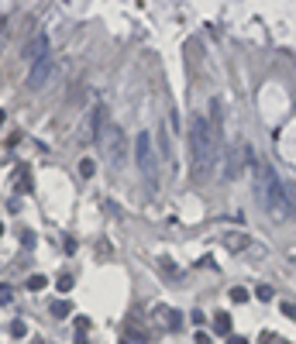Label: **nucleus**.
<instances>
[{
	"label": "nucleus",
	"mask_w": 296,
	"mask_h": 344,
	"mask_svg": "<svg viewBox=\"0 0 296 344\" xmlns=\"http://www.w3.org/2000/svg\"><path fill=\"white\" fill-rule=\"evenodd\" d=\"M217 148H221V141H217V135H214L207 114L197 110V114L190 117V151H193V176H197V179H203V176L214 169Z\"/></svg>",
	"instance_id": "nucleus-1"
},
{
	"label": "nucleus",
	"mask_w": 296,
	"mask_h": 344,
	"mask_svg": "<svg viewBox=\"0 0 296 344\" xmlns=\"http://www.w3.org/2000/svg\"><path fill=\"white\" fill-rule=\"evenodd\" d=\"M258 176H262V186H258V200L265 206V213L276 220V224H293L296 220V200L290 193V186H283V179L269 169V165H258Z\"/></svg>",
	"instance_id": "nucleus-2"
},
{
	"label": "nucleus",
	"mask_w": 296,
	"mask_h": 344,
	"mask_svg": "<svg viewBox=\"0 0 296 344\" xmlns=\"http://www.w3.org/2000/svg\"><path fill=\"white\" fill-rule=\"evenodd\" d=\"M97 141H100L103 155L114 162V169H121L124 165V131L117 124H103V131L97 135Z\"/></svg>",
	"instance_id": "nucleus-3"
},
{
	"label": "nucleus",
	"mask_w": 296,
	"mask_h": 344,
	"mask_svg": "<svg viewBox=\"0 0 296 344\" xmlns=\"http://www.w3.org/2000/svg\"><path fill=\"white\" fill-rule=\"evenodd\" d=\"M135 158H138V169L155 183V176H158V158H155V145H151V135H148V131H142V135L135 138Z\"/></svg>",
	"instance_id": "nucleus-4"
},
{
	"label": "nucleus",
	"mask_w": 296,
	"mask_h": 344,
	"mask_svg": "<svg viewBox=\"0 0 296 344\" xmlns=\"http://www.w3.org/2000/svg\"><path fill=\"white\" fill-rule=\"evenodd\" d=\"M55 72H59V66H55V59H52V55L38 59V62L31 66V72H28V90H42V86H49Z\"/></svg>",
	"instance_id": "nucleus-5"
},
{
	"label": "nucleus",
	"mask_w": 296,
	"mask_h": 344,
	"mask_svg": "<svg viewBox=\"0 0 296 344\" xmlns=\"http://www.w3.org/2000/svg\"><path fill=\"white\" fill-rule=\"evenodd\" d=\"M151 313H155V320H162V327H169V331H179V327H183V313L172 310V306H155Z\"/></svg>",
	"instance_id": "nucleus-6"
},
{
	"label": "nucleus",
	"mask_w": 296,
	"mask_h": 344,
	"mask_svg": "<svg viewBox=\"0 0 296 344\" xmlns=\"http://www.w3.org/2000/svg\"><path fill=\"white\" fill-rule=\"evenodd\" d=\"M207 121H210L214 135H217V141H221V138H224V103L217 100V97L210 100V117H207Z\"/></svg>",
	"instance_id": "nucleus-7"
},
{
	"label": "nucleus",
	"mask_w": 296,
	"mask_h": 344,
	"mask_svg": "<svg viewBox=\"0 0 296 344\" xmlns=\"http://www.w3.org/2000/svg\"><path fill=\"white\" fill-rule=\"evenodd\" d=\"M248 241H251V238H248L245 231H227V234H224V248H227V251H245Z\"/></svg>",
	"instance_id": "nucleus-8"
},
{
	"label": "nucleus",
	"mask_w": 296,
	"mask_h": 344,
	"mask_svg": "<svg viewBox=\"0 0 296 344\" xmlns=\"http://www.w3.org/2000/svg\"><path fill=\"white\" fill-rule=\"evenodd\" d=\"M24 55H28V59H35V62H38V59H45V55H49V52H45V38H42V35H38V38H31V42H28V49H24Z\"/></svg>",
	"instance_id": "nucleus-9"
},
{
	"label": "nucleus",
	"mask_w": 296,
	"mask_h": 344,
	"mask_svg": "<svg viewBox=\"0 0 296 344\" xmlns=\"http://www.w3.org/2000/svg\"><path fill=\"white\" fill-rule=\"evenodd\" d=\"M103 124H107V107L97 103V110H93V117H90V131H93V138L103 131Z\"/></svg>",
	"instance_id": "nucleus-10"
},
{
	"label": "nucleus",
	"mask_w": 296,
	"mask_h": 344,
	"mask_svg": "<svg viewBox=\"0 0 296 344\" xmlns=\"http://www.w3.org/2000/svg\"><path fill=\"white\" fill-rule=\"evenodd\" d=\"M158 155L162 158H172V145H169V131L158 128Z\"/></svg>",
	"instance_id": "nucleus-11"
},
{
	"label": "nucleus",
	"mask_w": 296,
	"mask_h": 344,
	"mask_svg": "<svg viewBox=\"0 0 296 344\" xmlns=\"http://www.w3.org/2000/svg\"><path fill=\"white\" fill-rule=\"evenodd\" d=\"M214 331H217V334H227V331H231V317H227V313H214Z\"/></svg>",
	"instance_id": "nucleus-12"
},
{
	"label": "nucleus",
	"mask_w": 296,
	"mask_h": 344,
	"mask_svg": "<svg viewBox=\"0 0 296 344\" xmlns=\"http://www.w3.org/2000/svg\"><path fill=\"white\" fill-rule=\"evenodd\" d=\"M69 313H73V303H69V299H66V303L55 299V303H52V317H69Z\"/></svg>",
	"instance_id": "nucleus-13"
},
{
	"label": "nucleus",
	"mask_w": 296,
	"mask_h": 344,
	"mask_svg": "<svg viewBox=\"0 0 296 344\" xmlns=\"http://www.w3.org/2000/svg\"><path fill=\"white\" fill-rule=\"evenodd\" d=\"M17 190H21V193H28V190H31V176H28V169H24V165L17 169Z\"/></svg>",
	"instance_id": "nucleus-14"
},
{
	"label": "nucleus",
	"mask_w": 296,
	"mask_h": 344,
	"mask_svg": "<svg viewBox=\"0 0 296 344\" xmlns=\"http://www.w3.org/2000/svg\"><path fill=\"white\" fill-rule=\"evenodd\" d=\"M45 286H49V279H45V275H31V279H28V289H31V293H42Z\"/></svg>",
	"instance_id": "nucleus-15"
},
{
	"label": "nucleus",
	"mask_w": 296,
	"mask_h": 344,
	"mask_svg": "<svg viewBox=\"0 0 296 344\" xmlns=\"http://www.w3.org/2000/svg\"><path fill=\"white\" fill-rule=\"evenodd\" d=\"M93 172H97V165H93V158H83V162H79V176H83V179H90Z\"/></svg>",
	"instance_id": "nucleus-16"
},
{
	"label": "nucleus",
	"mask_w": 296,
	"mask_h": 344,
	"mask_svg": "<svg viewBox=\"0 0 296 344\" xmlns=\"http://www.w3.org/2000/svg\"><path fill=\"white\" fill-rule=\"evenodd\" d=\"M227 296H231V303H248V289H241V286H234Z\"/></svg>",
	"instance_id": "nucleus-17"
},
{
	"label": "nucleus",
	"mask_w": 296,
	"mask_h": 344,
	"mask_svg": "<svg viewBox=\"0 0 296 344\" xmlns=\"http://www.w3.org/2000/svg\"><path fill=\"white\" fill-rule=\"evenodd\" d=\"M255 296H258L262 303H269V299H272L276 293H272V286H258V289H255Z\"/></svg>",
	"instance_id": "nucleus-18"
},
{
	"label": "nucleus",
	"mask_w": 296,
	"mask_h": 344,
	"mask_svg": "<svg viewBox=\"0 0 296 344\" xmlns=\"http://www.w3.org/2000/svg\"><path fill=\"white\" fill-rule=\"evenodd\" d=\"M55 286H59V293H69V289H73V275H59Z\"/></svg>",
	"instance_id": "nucleus-19"
},
{
	"label": "nucleus",
	"mask_w": 296,
	"mask_h": 344,
	"mask_svg": "<svg viewBox=\"0 0 296 344\" xmlns=\"http://www.w3.org/2000/svg\"><path fill=\"white\" fill-rule=\"evenodd\" d=\"M10 334H14V338H24V334H28V327H24L21 320H14V324H10Z\"/></svg>",
	"instance_id": "nucleus-20"
},
{
	"label": "nucleus",
	"mask_w": 296,
	"mask_h": 344,
	"mask_svg": "<svg viewBox=\"0 0 296 344\" xmlns=\"http://www.w3.org/2000/svg\"><path fill=\"white\" fill-rule=\"evenodd\" d=\"M262 344H290V341L279 338V334H262Z\"/></svg>",
	"instance_id": "nucleus-21"
},
{
	"label": "nucleus",
	"mask_w": 296,
	"mask_h": 344,
	"mask_svg": "<svg viewBox=\"0 0 296 344\" xmlns=\"http://www.w3.org/2000/svg\"><path fill=\"white\" fill-rule=\"evenodd\" d=\"M7 299H10V286H7V282H0V306H3Z\"/></svg>",
	"instance_id": "nucleus-22"
},
{
	"label": "nucleus",
	"mask_w": 296,
	"mask_h": 344,
	"mask_svg": "<svg viewBox=\"0 0 296 344\" xmlns=\"http://www.w3.org/2000/svg\"><path fill=\"white\" fill-rule=\"evenodd\" d=\"M283 313H286V317H293V320H296V303H283Z\"/></svg>",
	"instance_id": "nucleus-23"
},
{
	"label": "nucleus",
	"mask_w": 296,
	"mask_h": 344,
	"mask_svg": "<svg viewBox=\"0 0 296 344\" xmlns=\"http://www.w3.org/2000/svg\"><path fill=\"white\" fill-rule=\"evenodd\" d=\"M197 344H210V334H203V331H200V334H197Z\"/></svg>",
	"instance_id": "nucleus-24"
},
{
	"label": "nucleus",
	"mask_w": 296,
	"mask_h": 344,
	"mask_svg": "<svg viewBox=\"0 0 296 344\" xmlns=\"http://www.w3.org/2000/svg\"><path fill=\"white\" fill-rule=\"evenodd\" d=\"M227 344H248L245 338H227Z\"/></svg>",
	"instance_id": "nucleus-25"
},
{
	"label": "nucleus",
	"mask_w": 296,
	"mask_h": 344,
	"mask_svg": "<svg viewBox=\"0 0 296 344\" xmlns=\"http://www.w3.org/2000/svg\"><path fill=\"white\" fill-rule=\"evenodd\" d=\"M3 31H7V17H0V38H3Z\"/></svg>",
	"instance_id": "nucleus-26"
},
{
	"label": "nucleus",
	"mask_w": 296,
	"mask_h": 344,
	"mask_svg": "<svg viewBox=\"0 0 296 344\" xmlns=\"http://www.w3.org/2000/svg\"><path fill=\"white\" fill-rule=\"evenodd\" d=\"M0 124H3V110H0Z\"/></svg>",
	"instance_id": "nucleus-27"
}]
</instances>
